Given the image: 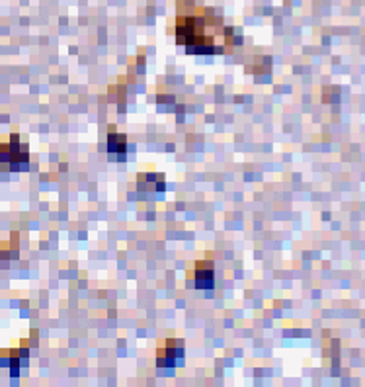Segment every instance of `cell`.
Segmentation results:
<instances>
[{"mask_svg":"<svg viewBox=\"0 0 365 387\" xmlns=\"http://www.w3.org/2000/svg\"><path fill=\"white\" fill-rule=\"evenodd\" d=\"M174 36L176 43L184 45L190 55H223L239 43L217 10L195 6L193 0H178Z\"/></svg>","mask_w":365,"mask_h":387,"instance_id":"cell-1","label":"cell"},{"mask_svg":"<svg viewBox=\"0 0 365 387\" xmlns=\"http://www.w3.org/2000/svg\"><path fill=\"white\" fill-rule=\"evenodd\" d=\"M0 165H2V168L12 170V173L28 170V143H22L18 133H12V136L8 137V141H2V143H0Z\"/></svg>","mask_w":365,"mask_h":387,"instance_id":"cell-2","label":"cell"},{"mask_svg":"<svg viewBox=\"0 0 365 387\" xmlns=\"http://www.w3.org/2000/svg\"><path fill=\"white\" fill-rule=\"evenodd\" d=\"M184 352L182 339H161L156 346V366L166 370L184 366Z\"/></svg>","mask_w":365,"mask_h":387,"instance_id":"cell-3","label":"cell"},{"mask_svg":"<svg viewBox=\"0 0 365 387\" xmlns=\"http://www.w3.org/2000/svg\"><path fill=\"white\" fill-rule=\"evenodd\" d=\"M190 276H192L193 288H198V290H213L215 288V266H213L211 252H205V258L195 262Z\"/></svg>","mask_w":365,"mask_h":387,"instance_id":"cell-4","label":"cell"},{"mask_svg":"<svg viewBox=\"0 0 365 387\" xmlns=\"http://www.w3.org/2000/svg\"><path fill=\"white\" fill-rule=\"evenodd\" d=\"M127 151H129L127 136L110 131V136H107V153H110V156L116 159V161H125L127 159Z\"/></svg>","mask_w":365,"mask_h":387,"instance_id":"cell-5","label":"cell"},{"mask_svg":"<svg viewBox=\"0 0 365 387\" xmlns=\"http://www.w3.org/2000/svg\"><path fill=\"white\" fill-rule=\"evenodd\" d=\"M137 188L141 192H164V176L158 173H141L137 176Z\"/></svg>","mask_w":365,"mask_h":387,"instance_id":"cell-6","label":"cell"}]
</instances>
